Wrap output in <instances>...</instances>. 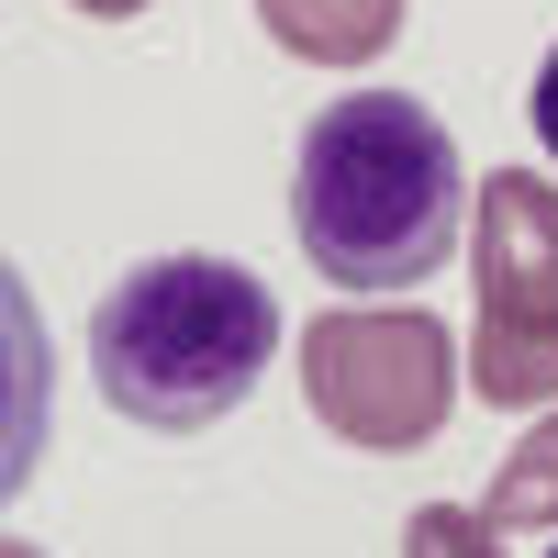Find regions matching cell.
<instances>
[{
  "instance_id": "cell-1",
  "label": "cell",
  "mask_w": 558,
  "mask_h": 558,
  "mask_svg": "<svg viewBox=\"0 0 558 558\" xmlns=\"http://www.w3.org/2000/svg\"><path fill=\"white\" fill-rule=\"evenodd\" d=\"M470 213V168H458L447 123L402 89H347L302 123V168H291V223L302 257L347 291H402L436 279Z\"/></svg>"
},
{
  "instance_id": "cell-2",
  "label": "cell",
  "mask_w": 558,
  "mask_h": 558,
  "mask_svg": "<svg viewBox=\"0 0 558 558\" xmlns=\"http://www.w3.org/2000/svg\"><path fill=\"white\" fill-rule=\"evenodd\" d=\"M268 357H279V302L235 257H146V268H123V291H101V313H89L101 402L123 425H157V436L223 425V413L257 391Z\"/></svg>"
},
{
  "instance_id": "cell-3",
  "label": "cell",
  "mask_w": 558,
  "mask_h": 558,
  "mask_svg": "<svg viewBox=\"0 0 558 558\" xmlns=\"http://www.w3.org/2000/svg\"><path fill=\"white\" fill-rule=\"evenodd\" d=\"M302 402L324 436L347 447H425L458 413V336L425 302H380V313H313L302 324Z\"/></svg>"
},
{
  "instance_id": "cell-4",
  "label": "cell",
  "mask_w": 558,
  "mask_h": 558,
  "mask_svg": "<svg viewBox=\"0 0 558 558\" xmlns=\"http://www.w3.org/2000/svg\"><path fill=\"white\" fill-rule=\"evenodd\" d=\"M481 402H558V191L536 168L481 179Z\"/></svg>"
},
{
  "instance_id": "cell-5",
  "label": "cell",
  "mask_w": 558,
  "mask_h": 558,
  "mask_svg": "<svg viewBox=\"0 0 558 558\" xmlns=\"http://www.w3.org/2000/svg\"><path fill=\"white\" fill-rule=\"evenodd\" d=\"M257 23L291 45L302 68H368L402 34V0H257Z\"/></svg>"
},
{
  "instance_id": "cell-6",
  "label": "cell",
  "mask_w": 558,
  "mask_h": 558,
  "mask_svg": "<svg viewBox=\"0 0 558 558\" xmlns=\"http://www.w3.org/2000/svg\"><path fill=\"white\" fill-rule=\"evenodd\" d=\"M481 514H492L502 536H558V413H547L514 458H502V481H492Z\"/></svg>"
},
{
  "instance_id": "cell-7",
  "label": "cell",
  "mask_w": 558,
  "mask_h": 558,
  "mask_svg": "<svg viewBox=\"0 0 558 558\" xmlns=\"http://www.w3.org/2000/svg\"><path fill=\"white\" fill-rule=\"evenodd\" d=\"M402 558H502V525L470 514V502H425V514L402 525Z\"/></svg>"
},
{
  "instance_id": "cell-8",
  "label": "cell",
  "mask_w": 558,
  "mask_h": 558,
  "mask_svg": "<svg viewBox=\"0 0 558 558\" xmlns=\"http://www.w3.org/2000/svg\"><path fill=\"white\" fill-rule=\"evenodd\" d=\"M525 123H536V146L558 157V45H547V68H536V101H525Z\"/></svg>"
},
{
  "instance_id": "cell-9",
  "label": "cell",
  "mask_w": 558,
  "mask_h": 558,
  "mask_svg": "<svg viewBox=\"0 0 558 558\" xmlns=\"http://www.w3.org/2000/svg\"><path fill=\"white\" fill-rule=\"evenodd\" d=\"M78 12H101V23H123V12H146V0H78Z\"/></svg>"
},
{
  "instance_id": "cell-10",
  "label": "cell",
  "mask_w": 558,
  "mask_h": 558,
  "mask_svg": "<svg viewBox=\"0 0 558 558\" xmlns=\"http://www.w3.org/2000/svg\"><path fill=\"white\" fill-rule=\"evenodd\" d=\"M547 558H558V547H547Z\"/></svg>"
}]
</instances>
